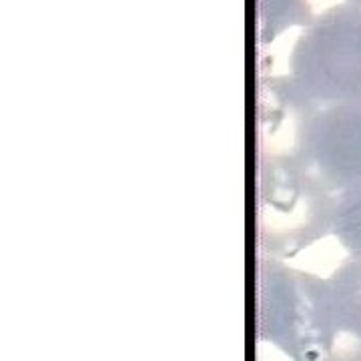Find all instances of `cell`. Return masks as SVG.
Instances as JSON below:
<instances>
[{"mask_svg":"<svg viewBox=\"0 0 361 361\" xmlns=\"http://www.w3.org/2000/svg\"><path fill=\"white\" fill-rule=\"evenodd\" d=\"M257 336L293 361H327L331 348L327 281L259 259Z\"/></svg>","mask_w":361,"mask_h":361,"instance_id":"7a4b0ae2","label":"cell"},{"mask_svg":"<svg viewBox=\"0 0 361 361\" xmlns=\"http://www.w3.org/2000/svg\"><path fill=\"white\" fill-rule=\"evenodd\" d=\"M271 85L303 106L361 103V6L337 4L315 16L289 56V77Z\"/></svg>","mask_w":361,"mask_h":361,"instance_id":"6da1fadb","label":"cell"},{"mask_svg":"<svg viewBox=\"0 0 361 361\" xmlns=\"http://www.w3.org/2000/svg\"><path fill=\"white\" fill-rule=\"evenodd\" d=\"M349 4H355V6H361V0H348Z\"/></svg>","mask_w":361,"mask_h":361,"instance_id":"ba28073f","label":"cell"},{"mask_svg":"<svg viewBox=\"0 0 361 361\" xmlns=\"http://www.w3.org/2000/svg\"><path fill=\"white\" fill-rule=\"evenodd\" d=\"M336 199L289 155L261 151V249L271 253V257H287L331 233Z\"/></svg>","mask_w":361,"mask_h":361,"instance_id":"3957f363","label":"cell"},{"mask_svg":"<svg viewBox=\"0 0 361 361\" xmlns=\"http://www.w3.org/2000/svg\"><path fill=\"white\" fill-rule=\"evenodd\" d=\"M295 104L289 141L269 153L289 155L336 197L361 189V103Z\"/></svg>","mask_w":361,"mask_h":361,"instance_id":"277c9868","label":"cell"},{"mask_svg":"<svg viewBox=\"0 0 361 361\" xmlns=\"http://www.w3.org/2000/svg\"><path fill=\"white\" fill-rule=\"evenodd\" d=\"M331 233L351 255H361V189L337 195Z\"/></svg>","mask_w":361,"mask_h":361,"instance_id":"52a82bcc","label":"cell"},{"mask_svg":"<svg viewBox=\"0 0 361 361\" xmlns=\"http://www.w3.org/2000/svg\"><path fill=\"white\" fill-rule=\"evenodd\" d=\"M307 0H259V35L263 42H271L287 26L311 25Z\"/></svg>","mask_w":361,"mask_h":361,"instance_id":"8992f818","label":"cell"},{"mask_svg":"<svg viewBox=\"0 0 361 361\" xmlns=\"http://www.w3.org/2000/svg\"><path fill=\"white\" fill-rule=\"evenodd\" d=\"M327 281L331 349L327 361H361V255H351Z\"/></svg>","mask_w":361,"mask_h":361,"instance_id":"5b68a950","label":"cell"}]
</instances>
